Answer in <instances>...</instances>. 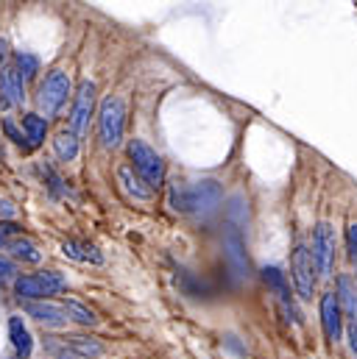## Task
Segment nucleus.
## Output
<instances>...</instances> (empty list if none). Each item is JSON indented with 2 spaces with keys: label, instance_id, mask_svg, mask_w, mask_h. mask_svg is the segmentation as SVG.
I'll use <instances>...</instances> for the list:
<instances>
[{
  "label": "nucleus",
  "instance_id": "9",
  "mask_svg": "<svg viewBox=\"0 0 357 359\" xmlns=\"http://www.w3.org/2000/svg\"><path fill=\"white\" fill-rule=\"evenodd\" d=\"M321 326H324V334H327L330 343H338L341 340L344 312H341V304H338V295L335 292H324L321 295Z\"/></svg>",
  "mask_w": 357,
  "mask_h": 359
},
{
  "label": "nucleus",
  "instance_id": "11",
  "mask_svg": "<svg viewBox=\"0 0 357 359\" xmlns=\"http://www.w3.org/2000/svg\"><path fill=\"white\" fill-rule=\"evenodd\" d=\"M263 278H266L268 287L276 292V298H279L282 309H285L296 323H301V315H299V309H296V304H293V298H290V284H287L285 273H282L279 268H266L263 270Z\"/></svg>",
  "mask_w": 357,
  "mask_h": 359
},
{
  "label": "nucleus",
  "instance_id": "25",
  "mask_svg": "<svg viewBox=\"0 0 357 359\" xmlns=\"http://www.w3.org/2000/svg\"><path fill=\"white\" fill-rule=\"evenodd\" d=\"M17 234H20V226H17V223L0 220V248H6V245L11 243V237H17Z\"/></svg>",
  "mask_w": 357,
  "mask_h": 359
},
{
  "label": "nucleus",
  "instance_id": "23",
  "mask_svg": "<svg viewBox=\"0 0 357 359\" xmlns=\"http://www.w3.org/2000/svg\"><path fill=\"white\" fill-rule=\"evenodd\" d=\"M14 70L22 76V79H34L37 73H39V59L34 56V53H17L14 56Z\"/></svg>",
  "mask_w": 357,
  "mask_h": 359
},
{
  "label": "nucleus",
  "instance_id": "22",
  "mask_svg": "<svg viewBox=\"0 0 357 359\" xmlns=\"http://www.w3.org/2000/svg\"><path fill=\"white\" fill-rule=\"evenodd\" d=\"M62 306L67 309V318H70V320H76V323H82V326H95V323H98V315H95L89 306H84L82 301L67 298Z\"/></svg>",
  "mask_w": 357,
  "mask_h": 359
},
{
  "label": "nucleus",
  "instance_id": "27",
  "mask_svg": "<svg viewBox=\"0 0 357 359\" xmlns=\"http://www.w3.org/2000/svg\"><path fill=\"white\" fill-rule=\"evenodd\" d=\"M3 128H6V134H8V140H11L14 145H20V148L25 151V137H22V131H17V126H14V120H6V123H3Z\"/></svg>",
  "mask_w": 357,
  "mask_h": 359
},
{
  "label": "nucleus",
  "instance_id": "13",
  "mask_svg": "<svg viewBox=\"0 0 357 359\" xmlns=\"http://www.w3.org/2000/svg\"><path fill=\"white\" fill-rule=\"evenodd\" d=\"M226 262H229V268L235 270V276H238V278H243V276L249 273L246 240H243L240 229H235V226H232V231H229V237H226Z\"/></svg>",
  "mask_w": 357,
  "mask_h": 359
},
{
  "label": "nucleus",
  "instance_id": "30",
  "mask_svg": "<svg viewBox=\"0 0 357 359\" xmlns=\"http://www.w3.org/2000/svg\"><path fill=\"white\" fill-rule=\"evenodd\" d=\"M349 348H352V354L357 357V323H352V329H349Z\"/></svg>",
  "mask_w": 357,
  "mask_h": 359
},
{
  "label": "nucleus",
  "instance_id": "17",
  "mask_svg": "<svg viewBox=\"0 0 357 359\" xmlns=\"http://www.w3.org/2000/svg\"><path fill=\"white\" fill-rule=\"evenodd\" d=\"M22 137H25V151H34L45 142L48 137V120L42 114H25L22 117Z\"/></svg>",
  "mask_w": 357,
  "mask_h": 359
},
{
  "label": "nucleus",
  "instance_id": "2",
  "mask_svg": "<svg viewBox=\"0 0 357 359\" xmlns=\"http://www.w3.org/2000/svg\"><path fill=\"white\" fill-rule=\"evenodd\" d=\"M65 290H67V278L59 270H42V273H28L14 278V295L20 301H45Z\"/></svg>",
  "mask_w": 357,
  "mask_h": 359
},
{
  "label": "nucleus",
  "instance_id": "21",
  "mask_svg": "<svg viewBox=\"0 0 357 359\" xmlns=\"http://www.w3.org/2000/svg\"><path fill=\"white\" fill-rule=\"evenodd\" d=\"M53 148H56V156L62 162H73L79 156V137L67 128V131H59L56 140H53Z\"/></svg>",
  "mask_w": 357,
  "mask_h": 359
},
{
  "label": "nucleus",
  "instance_id": "12",
  "mask_svg": "<svg viewBox=\"0 0 357 359\" xmlns=\"http://www.w3.org/2000/svg\"><path fill=\"white\" fill-rule=\"evenodd\" d=\"M117 187H120V189L126 192V198H131V201L148 203V201L154 198V189L131 170V165H120V168H117Z\"/></svg>",
  "mask_w": 357,
  "mask_h": 359
},
{
  "label": "nucleus",
  "instance_id": "10",
  "mask_svg": "<svg viewBox=\"0 0 357 359\" xmlns=\"http://www.w3.org/2000/svg\"><path fill=\"white\" fill-rule=\"evenodd\" d=\"M25 315L34 318L42 326H65L70 320L67 309L62 304H53V301H28L25 304Z\"/></svg>",
  "mask_w": 357,
  "mask_h": 359
},
{
  "label": "nucleus",
  "instance_id": "18",
  "mask_svg": "<svg viewBox=\"0 0 357 359\" xmlns=\"http://www.w3.org/2000/svg\"><path fill=\"white\" fill-rule=\"evenodd\" d=\"M338 304H341V312H346L349 318H355L357 320V290L355 284H352V278L344 273V276H338Z\"/></svg>",
  "mask_w": 357,
  "mask_h": 359
},
{
  "label": "nucleus",
  "instance_id": "19",
  "mask_svg": "<svg viewBox=\"0 0 357 359\" xmlns=\"http://www.w3.org/2000/svg\"><path fill=\"white\" fill-rule=\"evenodd\" d=\"M6 248H8V254H11L14 259H20V262H25V265H37V262L42 259V254L37 251V245H34L31 240H25V237H14Z\"/></svg>",
  "mask_w": 357,
  "mask_h": 359
},
{
  "label": "nucleus",
  "instance_id": "4",
  "mask_svg": "<svg viewBox=\"0 0 357 359\" xmlns=\"http://www.w3.org/2000/svg\"><path fill=\"white\" fill-rule=\"evenodd\" d=\"M126 151H129L131 170L145 181L151 189L165 181V162H162V156H160L148 142H143V140H129Z\"/></svg>",
  "mask_w": 357,
  "mask_h": 359
},
{
  "label": "nucleus",
  "instance_id": "7",
  "mask_svg": "<svg viewBox=\"0 0 357 359\" xmlns=\"http://www.w3.org/2000/svg\"><path fill=\"white\" fill-rule=\"evenodd\" d=\"M313 265L316 273L321 276H332L335 268V229L330 223H318L316 234H313Z\"/></svg>",
  "mask_w": 357,
  "mask_h": 359
},
{
  "label": "nucleus",
  "instance_id": "15",
  "mask_svg": "<svg viewBox=\"0 0 357 359\" xmlns=\"http://www.w3.org/2000/svg\"><path fill=\"white\" fill-rule=\"evenodd\" d=\"M0 95L11 106H17V103L25 100V79L14 67H3V73H0Z\"/></svg>",
  "mask_w": 357,
  "mask_h": 359
},
{
  "label": "nucleus",
  "instance_id": "6",
  "mask_svg": "<svg viewBox=\"0 0 357 359\" xmlns=\"http://www.w3.org/2000/svg\"><path fill=\"white\" fill-rule=\"evenodd\" d=\"M290 276L296 284V292L301 301H310L316 292V265H313V254L307 245H296L293 257H290Z\"/></svg>",
  "mask_w": 357,
  "mask_h": 359
},
{
  "label": "nucleus",
  "instance_id": "20",
  "mask_svg": "<svg viewBox=\"0 0 357 359\" xmlns=\"http://www.w3.org/2000/svg\"><path fill=\"white\" fill-rule=\"evenodd\" d=\"M65 346L73 351V354H79V357L84 359H98L103 357V346L98 343V340H92V337H82V334H73V337H67L65 340Z\"/></svg>",
  "mask_w": 357,
  "mask_h": 359
},
{
  "label": "nucleus",
  "instance_id": "24",
  "mask_svg": "<svg viewBox=\"0 0 357 359\" xmlns=\"http://www.w3.org/2000/svg\"><path fill=\"white\" fill-rule=\"evenodd\" d=\"M39 170H42V179H45L48 192H51L53 198H62V195H65V181H62V176H59V173H56L51 165H42Z\"/></svg>",
  "mask_w": 357,
  "mask_h": 359
},
{
  "label": "nucleus",
  "instance_id": "28",
  "mask_svg": "<svg viewBox=\"0 0 357 359\" xmlns=\"http://www.w3.org/2000/svg\"><path fill=\"white\" fill-rule=\"evenodd\" d=\"M14 273H17V265L0 257V284H6V281H11V278H14Z\"/></svg>",
  "mask_w": 357,
  "mask_h": 359
},
{
  "label": "nucleus",
  "instance_id": "16",
  "mask_svg": "<svg viewBox=\"0 0 357 359\" xmlns=\"http://www.w3.org/2000/svg\"><path fill=\"white\" fill-rule=\"evenodd\" d=\"M8 337H11V346H14L17 357L20 359L31 357V351H34V340H31V332H28V326H25L22 318H17V315L8 318Z\"/></svg>",
  "mask_w": 357,
  "mask_h": 359
},
{
  "label": "nucleus",
  "instance_id": "5",
  "mask_svg": "<svg viewBox=\"0 0 357 359\" xmlns=\"http://www.w3.org/2000/svg\"><path fill=\"white\" fill-rule=\"evenodd\" d=\"M73 92L70 76L65 70H51L45 76V81L37 90V106L45 117H56L62 111V106L67 103V95Z\"/></svg>",
  "mask_w": 357,
  "mask_h": 359
},
{
  "label": "nucleus",
  "instance_id": "8",
  "mask_svg": "<svg viewBox=\"0 0 357 359\" xmlns=\"http://www.w3.org/2000/svg\"><path fill=\"white\" fill-rule=\"evenodd\" d=\"M92 109H95V84L84 79L73 95V111H70V131L76 137H84V131L89 128Z\"/></svg>",
  "mask_w": 357,
  "mask_h": 359
},
{
  "label": "nucleus",
  "instance_id": "1",
  "mask_svg": "<svg viewBox=\"0 0 357 359\" xmlns=\"http://www.w3.org/2000/svg\"><path fill=\"white\" fill-rule=\"evenodd\" d=\"M223 203V189L212 179L195 181V184H174L171 187V206L176 212H187L195 217H209Z\"/></svg>",
  "mask_w": 357,
  "mask_h": 359
},
{
  "label": "nucleus",
  "instance_id": "3",
  "mask_svg": "<svg viewBox=\"0 0 357 359\" xmlns=\"http://www.w3.org/2000/svg\"><path fill=\"white\" fill-rule=\"evenodd\" d=\"M126 131V103L117 95H106L98 111V137L103 148H120Z\"/></svg>",
  "mask_w": 357,
  "mask_h": 359
},
{
  "label": "nucleus",
  "instance_id": "29",
  "mask_svg": "<svg viewBox=\"0 0 357 359\" xmlns=\"http://www.w3.org/2000/svg\"><path fill=\"white\" fill-rule=\"evenodd\" d=\"M14 215H17V206L11 201L0 198V217H14Z\"/></svg>",
  "mask_w": 357,
  "mask_h": 359
},
{
  "label": "nucleus",
  "instance_id": "14",
  "mask_svg": "<svg viewBox=\"0 0 357 359\" xmlns=\"http://www.w3.org/2000/svg\"><path fill=\"white\" fill-rule=\"evenodd\" d=\"M62 254L67 259H76V262H84V265H100L103 262V254L98 251V245L82 243V240H65L62 243Z\"/></svg>",
  "mask_w": 357,
  "mask_h": 359
},
{
  "label": "nucleus",
  "instance_id": "26",
  "mask_svg": "<svg viewBox=\"0 0 357 359\" xmlns=\"http://www.w3.org/2000/svg\"><path fill=\"white\" fill-rule=\"evenodd\" d=\"M346 248H349V259H352V265L357 268V223H352V226L346 229Z\"/></svg>",
  "mask_w": 357,
  "mask_h": 359
}]
</instances>
